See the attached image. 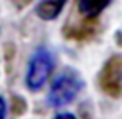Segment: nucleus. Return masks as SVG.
I'll return each mask as SVG.
<instances>
[{
	"label": "nucleus",
	"mask_w": 122,
	"mask_h": 119,
	"mask_svg": "<svg viewBox=\"0 0 122 119\" xmlns=\"http://www.w3.org/2000/svg\"><path fill=\"white\" fill-rule=\"evenodd\" d=\"M85 82L81 73L77 70L66 67L51 85L46 96V102L50 107L59 108L63 105H68L79 96V93L83 90Z\"/></svg>",
	"instance_id": "1"
},
{
	"label": "nucleus",
	"mask_w": 122,
	"mask_h": 119,
	"mask_svg": "<svg viewBox=\"0 0 122 119\" xmlns=\"http://www.w3.org/2000/svg\"><path fill=\"white\" fill-rule=\"evenodd\" d=\"M54 70V57L46 47H39L28 62L25 85L30 91H39L45 87Z\"/></svg>",
	"instance_id": "2"
},
{
	"label": "nucleus",
	"mask_w": 122,
	"mask_h": 119,
	"mask_svg": "<svg viewBox=\"0 0 122 119\" xmlns=\"http://www.w3.org/2000/svg\"><path fill=\"white\" fill-rule=\"evenodd\" d=\"M97 85L111 99L122 96V53L110 56L97 74Z\"/></svg>",
	"instance_id": "3"
},
{
	"label": "nucleus",
	"mask_w": 122,
	"mask_h": 119,
	"mask_svg": "<svg viewBox=\"0 0 122 119\" xmlns=\"http://www.w3.org/2000/svg\"><path fill=\"white\" fill-rule=\"evenodd\" d=\"M99 33V23L96 19H85L81 23H66L62 28V34L68 40L83 42V40H91Z\"/></svg>",
	"instance_id": "4"
},
{
	"label": "nucleus",
	"mask_w": 122,
	"mask_h": 119,
	"mask_svg": "<svg viewBox=\"0 0 122 119\" xmlns=\"http://www.w3.org/2000/svg\"><path fill=\"white\" fill-rule=\"evenodd\" d=\"M111 0H76L79 14L85 19H97L110 6Z\"/></svg>",
	"instance_id": "5"
},
{
	"label": "nucleus",
	"mask_w": 122,
	"mask_h": 119,
	"mask_svg": "<svg viewBox=\"0 0 122 119\" xmlns=\"http://www.w3.org/2000/svg\"><path fill=\"white\" fill-rule=\"evenodd\" d=\"M66 0H42L36 6V14L42 20H54L59 17Z\"/></svg>",
	"instance_id": "6"
},
{
	"label": "nucleus",
	"mask_w": 122,
	"mask_h": 119,
	"mask_svg": "<svg viewBox=\"0 0 122 119\" xmlns=\"http://www.w3.org/2000/svg\"><path fill=\"white\" fill-rule=\"evenodd\" d=\"M28 105L26 101H25L22 96H12V101H11V110L15 116H22V114L26 111Z\"/></svg>",
	"instance_id": "7"
},
{
	"label": "nucleus",
	"mask_w": 122,
	"mask_h": 119,
	"mask_svg": "<svg viewBox=\"0 0 122 119\" xmlns=\"http://www.w3.org/2000/svg\"><path fill=\"white\" fill-rule=\"evenodd\" d=\"M12 3H14V6L15 8H19V9H22V8H25L26 5H30L33 0H11Z\"/></svg>",
	"instance_id": "8"
},
{
	"label": "nucleus",
	"mask_w": 122,
	"mask_h": 119,
	"mask_svg": "<svg viewBox=\"0 0 122 119\" xmlns=\"http://www.w3.org/2000/svg\"><path fill=\"white\" fill-rule=\"evenodd\" d=\"M53 119H76V116L73 113H68V111H63V113H57Z\"/></svg>",
	"instance_id": "9"
},
{
	"label": "nucleus",
	"mask_w": 122,
	"mask_h": 119,
	"mask_svg": "<svg viewBox=\"0 0 122 119\" xmlns=\"http://www.w3.org/2000/svg\"><path fill=\"white\" fill-rule=\"evenodd\" d=\"M5 118H6V102L0 96V119H5Z\"/></svg>",
	"instance_id": "10"
}]
</instances>
